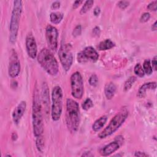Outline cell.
Here are the masks:
<instances>
[{
    "instance_id": "obj_9",
    "label": "cell",
    "mask_w": 157,
    "mask_h": 157,
    "mask_svg": "<svg viewBox=\"0 0 157 157\" xmlns=\"http://www.w3.org/2000/svg\"><path fill=\"white\" fill-rule=\"evenodd\" d=\"M98 58L99 55L97 51L91 46L85 47L77 54V61L81 64L89 61L94 63L98 60Z\"/></svg>"
},
{
    "instance_id": "obj_34",
    "label": "cell",
    "mask_w": 157,
    "mask_h": 157,
    "mask_svg": "<svg viewBox=\"0 0 157 157\" xmlns=\"http://www.w3.org/2000/svg\"><path fill=\"white\" fill-rule=\"evenodd\" d=\"M59 7H60V2L58 1H55L51 5V8L53 10L58 9L59 8Z\"/></svg>"
},
{
    "instance_id": "obj_19",
    "label": "cell",
    "mask_w": 157,
    "mask_h": 157,
    "mask_svg": "<svg viewBox=\"0 0 157 157\" xmlns=\"http://www.w3.org/2000/svg\"><path fill=\"white\" fill-rule=\"evenodd\" d=\"M115 45V43L109 39H105L99 43L97 47L99 50H107L112 48Z\"/></svg>"
},
{
    "instance_id": "obj_25",
    "label": "cell",
    "mask_w": 157,
    "mask_h": 157,
    "mask_svg": "<svg viewBox=\"0 0 157 157\" xmlns=\"http://www.w3.org/2000/svg\"><path fill=\"white\" fill-rule=\"evenodd\" d=\"M134 72L135 74L139 77H142L145 75V72L143 69V67L140 63H137L136 64L134 69Z\"/></svg>"
},
{
    "instance_id": "obj_23",
    "label": "cell",
    "mask_w": 157,
    "mask_h": 157,
    "mask_svg": "<svg viewBox=\"0 0 157 157\" xmlns=\"http://www.w3.org/2000/svg\"><path fill=\"white\" fill-rule=\"evenodd\" d=\"M143 69L144 71L145 74L147 75H150L153 72V69L151 65L150 61L149 59H145L143 63Z\"/></svg>"
},
{
    "instance_id": "obj_7",
    "label": "cell",
    "mask_w": 157,
    "mask_h": 157,
    "mask_svg": "<svg viewBox=\"0 0 157 157\" xmlns=\"http://www.w3.org/2000/svg\"><path fill=\"white\" fill-rule=\"evenodd\" d=\"M71 86L72 96L80 99L83 95V80L80 72H75L71 76Z\"/></svg>"
},
{
    "instance_id": "obj_36",
    "label": "cell",
    "mask_w": 157,
    "mask_h": 157,
    "mask_svg": "<svg viewBox=\"0 0 157 157\" xmlns=\"http://www.w3.org/2000/svg\"><path fill=\"white\" fill-rule=\"evenodd\" d=\"M82 3H83V1H75L72 5V8L74 9H77Z\"/></svg>"
},
{
    "instance_id": "obj_20",
    "label": "cell",
    "mask_w": 157,
    "mask_h": 157,
    "mask_svg": "<svg viewBox=\"0 0 157 157\" xmlns=\"http://www.w3.org/2000/svg\"><path fill=\"white\" fill-rule=\"evenodd\" d=\"M64 15L61 12H52L50 15V21L53 24H58L63 20Z\"/></svg>"
},
{
    "instance_id": "obj_10",
    "label": "cell",
    "mask_w": 157,
    "mask_h": 157,
    "mask_svg": "<svg viewBox=\"0 0 157 157\" xmlns=\"http://www.w3.org/2000/svg\"><path fill=\"white\" fill-rule=\"evenodd\" d=\"M45 37L50 49L56 51L58 47V32L57 29L51 25H47L45 29Z\"/></svg>"
},
{
    "instance_id": "obj_40",
    "label": "cell",
    "mask_w": 157,
    "mask_h": 157,
    "mask_svg": "<svg viewBox=\"0 0 157 157\" xmlns=\"http://www.w3.org/2000/svg\"><path fill=\"white\" fill-rule=\"evenodd\" d=\"M93 156V155L90 153V152H89L88 154V153H87V154H83V155H82V156Z\"/></svg>"
},
{
    "instance_id": "obj_1",
    "label": "cell",
    "mask_w": 157,
    "mask_h": 157,
    "mask_svg": "<svg viewBox=\"0 0 157 157\" xmlns=\"http://www.w3.org/2000/svg\"><path fill=\"white\" fill-rule=\"evenodd\" d=\"M32 120L33 132L36 137L42 136L44 122L42 113V105L37 88L35 87L32 107Z\"/></svg>"
},
{
    "instance_id": "obj_2",
    "label": "cell",
    "mask_w": 157,
    "mask_h": 157,
    "mask_svg": "<svg viewBox=\"0 0 157 157\" xmlns=\"http://www.w3.org/2000/svg\"><path fill=\"white\" fill-rule=\"evenodd\" d=\"M80 110L77 102L75 100L67 98L66 100V123L67 129L71 133L75 132L80 124Z\"/></svg>"
},
{
    "instance_id": "obj_39",
    "label": "cell",
    "mask_w": 157,
    "mask_h": 157,
    "mask_svg": "<svg viewBox=\"0 0 157 157\" xmlns=\"http://www.w3.org/2000/svg\"><path fill=\"white\" fill-rule=\"evenodd\" d=\"M17 137H18L17 134L15 132H13V133L12 134V140H13V141H15V140H17Z\"/></svg>"
},
{
    "instance_id": "obj_26",
    "label": "cell",
    "mask_w": 157,
    "mask_h": 157,
    "mask_svg": "<svg viewBox=\"0 0 157 157\" xmlns=\"http://www.w3.org/2000/svg\"><path fill=\"white\" fill-rule=\"evenodd\" d=\"M93 106V103L92 100L90 98H86L82 103V109L85 110H88Z\"/></svg>"
},
{
    "instance_id": "obj_4",
    "label": "cell",
    "mask_w": 157,
    "mask_h": 157,
    "mask_svg": "<svg viewBox=\"0 0 157 157\" xmlns=\"http://www.w3.org/2000/svg\"><path fill=\"white\" fill-rule=\"evenodd\" d=\"M129 115V112L126 109H121L110 120L108 125L98 134V137L100 139H105L115 131L123 124Z\"/></svg>"
},
{
    "instance_id": "obj_6",
    "label": "cell",
    "mask_w": 157,
    "mask_h": 157,
    "mask_svg": "<svg viewBox=\"0 0 157 157\" xmlns=\"http://www.w3.org/2000/svg\"><path fill=\"white\" fill-rule=\"evenodd\" d=\"M63 91L59 86H55L52 93V112L51 116L53 121L59 120L63 110Z\"/></svg>"
},
{
    "instance_id": "obj_5",
    "label": "cell",
    "mask_w": 157,
    "mask_h": 157,
    "mask_svg": "<svg viewBox=\"0 0 157 157\" xmlns=\"http://www.w3.org/2000/svg\"><path fill=\"white\" fill-rule=\"evenodd\" d=\"M22 12V1L17 0L13 1V7L12 12L9 31V42L14 44L16 42L18 31L19 29V23L21 14Z\"/></svg>"
},
{
    "instance_id": "obj_17",
    "label": "cell",
    "mask_w": 157,
    "mask_h": 157,
    "mask_svg": "<svg viewBox=\"0 0 157 157\" xmlns=\"http://www.w3.org/2000/svg\"><path fill=\"white\" fill-rule=\"evenodd\" d=\"M117 87L113 82L107 83L104 87V94L107 99H111L116 91Z\"/></svg>"
},
{
    "instance_id": "obj_35",
    "label": "cell",
    "mask_w": 157,
    "mask_h": 157,
    "mask_svg": "<svg viewBox=\"0 0 157 157\" xmlns=\"http://www.w3.org/2000/svg\"><path fill=\"white\" fill-rule=\"evenodd\" d=\"M134 156H139V157H146V156H148V155L147 154H146L144 152H142L140 151H136L134 153Z\"/></svg>"
},
{
    "instance_id": "obj_30",
    "label": "cell",
    "mask_w": 157,
    "mask_h": 157,
    "mask_svg": "<svg viewBox=\"0 0 157 157\" xmlns=\"http://www.w3.org/2000/svg\"><path fill=\"white\" fill-rule=\"evenodd\" d=\"M82 33V27L80 25H77L75 26L74 29L72 31V35L74 37H77L81 34Z\"/></svg>"
},
{
    "instance_id": "obj_16",
    "label": "cell",
    "mask_w": 157,
    "mask_h": 157,
    "mask_svg": "<svg viewBox=\"0 0 157 157\" xmlns=\"http://www.w3.org/2000/svg\"><path fill=\"white\" fill-rule=\"evenodd\" d=\"M156 88V83L155 82L145 83L139 88L137 91V96L139 98H142L145 96L147 91L150 90H155Z\"/></svg>"
},
{
    "instance_id": "obj_13",
    "label": "cell",
    "mask_w": 157,
    "mask_h": 157,
    "mask_svg": "<svg viewBox=\"0 0 157 157\" xmlns=\"http://www.w3.org/2000/svg\"><path fill=\"white\" fill-rule=\"evenodd\" d=\"M26 109V102L25 101H21L15 108L12 113V119L15 124H18L22 117L23 116Z\"/></svg>"
},
{
    "instance_id": "obj_28",
    "label": "cell",
    "mask_w": 157,
    "mask_h": 157,
    "mask_svg": "<svg viewBox=\"0 0 157 157\" xmlns=\"http://www.w3.org/2000/svg\"><path fill=\"white\" fill-rule=\"evenodd\" d=\"M150 18V14L148 12H144L140 16V21L141 23H145L149 20Z\"/></svg>"
},
{
    "instance_id": "obj_38",
    "label": "cell",
    "mask_w": 157,
    "mask_h": 157,
    "mask_svg": "<svg viewBox=\"0 0 157 157\" xmlns=\"http://www.w3.org/2000/svg\"><path fill=\"white\" fill-rule=\"evenodd\" d=\"M157 29V21H155V23L152 25L151 26V30L153 31H156Z\"/></svg>"
},
{
    "instance_id": "obj_14",
    "label": "cell",
    "mask_w": 157,
    "mask_h": 157,
    "mask_svg": "<svg viewBox=\"0 0 157 157\" xmlns=\"http://www.w3.org/2000/svg\"><path fill=\"white\" fill-rule=\"evenodd\" d=\"M119 148L120 144L117 141H114L104 146L102 148H101L99 153L101 156H107L116 151Z\"/></svg>"
},
{
    "instance_id": "obj_27",
    "label": "cell",
    "mask_w": 157,
    "mask_h": 157,
    "mask_svg": "<svg viewBox=\"0 0 157 157\" xmlns=\"http://www.w3.org/2000/svg\"><path fill=\"white\" fill-rule=\"evenodd\" d=\"M88 82L90 85L93 86H96L98 83V78L96 74H92L88 80Z\"/></svg>"
},
{
    "instance_id": "obj_33",
    "label": "cell",
    "mask_w": 157,
    "mask_h": 157,
    "mask_svg": "<svg viewBox=\"0 0 157 157\" xmlns=\"http://www.w3.org/2000/svg\"><path fill=\"white\" fill-rule=\"evenodd\" d=\"M101 33V30L99 27L98 26H95L93 29V34L94 36H99Z\"/></svg>"
},
{
    "instance_id": "obj_15",
    "label": "cell",
    "mask_w": 157,
    "mask_h": 157,
    "mask_svg": "<svg viewBox=\"0 0 157 157\" xmlns=\"http://www.w3.org/2000/svg\"><path fill=\"white\" fill-rule=\"evenodd\" d=\"M42 102L43 103L44 107H45V110L46 113H47L48 112L49 109V91L48 88L45 82H44L42 83Z\"/></svg>"
},
{
    "instance_id": "obj_8",
    "label": "cell",
    "mask_w": 157,
    "mask_h": 157,
    "mask_svg": "<svg viewBox=\"0 0 157 157\" xmlns=\"http://www.w3.org/2000/svg\"><path fill=\"white\" fill-rule=\"evenodd\" d=\"M58 56L63 69L65 71H69L73 63V55L70 45L62 44L58 51Z\"/></svg>"
},
{
    "instance_id": "obj_22",
    "label": "cell",
    "mask_w": 157,
    "mask_h": 157,
    "mask_svg": "<svg viewBox=\"0 0 157 157\" xmlns=\"http://www.w3.org/2000/svg\"><path fill=\"white\" fill-rule=\"evenodd\" d=\"M94 4V1L93 0H88L86 1L85 3L83 4V6H82V9H80V13L81 15H83L85 13H86L88 11L90 10V9L92 7L93 5Z\"/></svg>"
},
{
    "instance_id": "obj_18",
    "label": "cell",
    "mask_w": 157,
    "mask_h": 157,
    "mask_svg": "<svg viewBox=\"0 0 157 157\" xmlns=\"http://www.w3.org/2000/svg\"><path fill=\"white\" fill-rule=\"evenodd\" d=\"M107 120V117L106 115H103L96 120L92 125V129L94 131L97 132L99 131L105 124Z\"/></svg>"
},
{
    "instance_id": "obj_11",
    "label": "cell",
    "mask_w": 157,
    "mask_h": 157,
    "mask_svg": "<svg viewBox=\"0 0 157 157\" xmlns=\"http://www.w3.org/2000/svg\"><path fill=\"white\" fill-rule=\"evenodd\" d=\"M20 63L18 58L17 55L15 53V51L12 50V53L10 56V61L9 64V75L11 78H15L17 77L20 74Z\"/></svg>"
},
{
    "instance_id": "obj_24",
    "label": "cell",
    "mask_w": 157,
    "mask_h": 157,
    "mask_svg": "<svg viewBox=\"0 0 157 157\" xmlns=\"http://www.w3.org/2000/svg\"><path fill=\"white\" fill-rule=\"evenodd\" d=\"M36 145L37 150L40 152H42L44 147V140L42 136L36 137Z\"/></svg>"
},
{
    "instance_id": "obj_31",
    "label": "cell",
    "mask_w": 157,
    "mask_h": 157,
    "mask_svg": "<svg viewBox=\"0 0 157 157\" xmlns=\"http://www.w3.org/2000/svg\"><path fill=\"white\" fill-rule=\"evenodd\" d=\"M129 4V1H120L117 3L118 6L122 10L125 9Z\"/></svg>"
},
{
    "instance_id": "obj_3",
    "label": "cell",
    "mask_w": 157,
    "mask_h": 157,
    "mask_svg": "<svg viewBox=\"0 0 157 157\" xmlns=\"http://www.w3.org/2000/svg\"><path fill=\"white\" fill-rule=\"evenodd\" d=\"M37 61L49 75L55 76L58 74L59 72L58 61L50 50L42 49L37 55Z\"/></svg>"
},
{
    "instance_id": "obj_29",
    "label": "cell",
    "mask_w": 157,
    "mask_h": 157,
    "mask_svg": "<svg viewBox=\"0 0 157 157\" xmlns=\"http://www.w3.org/2000/svg\"><path fill=\"white\" fill-rule=\"evenodd\" d=\"M147 9L151 11H156L157 9V1H153L148 4Z\"/></svg>"
},
{
    "instance_id": "obj_21",
    "label": "cell",
    "mask_w": 157,
    "mask_h": 157,
    "mask_svg": "<svg viewBox=\"0 0 157 157\" xmlns=\"http://www.w3.org/2000/svg\"><path fill=\"white\" fill-rule=\"evenodd\" d=\"M136 77L134 76H131L130 77H129L126 81L124 82V86H123V90L125 91H127L128 90H129L132 86L133 85V84L134 83V82L136 80Z\"/></svg>"
},
{
    "instance_id": "obj_32",
    "label": "cell",
    "mask_w": 157,
    "mask_h": 157,
    "mask_svg": "<svg viewBox=\"0 0 157 157\" xmlns=\"http://www.w3.org/2000/svg\"><path fill=\"white\" fill-rule=\"evenodd\" d=\"M151 65L152 67V69H154L155 71L156 70V65H157V56H155L154 58L152 59L151 62Z\"/></svg>"
},
{
    "instance_id": "obj_37",
    "label": "cell",
    "mask_w": 157,
    "mask_h": 157,
    "mask_svg": "<svg viewBox=\"0 0 157 157\" xmlns=\"http://www.w3.org/2000/svg\"><path fill=\"white\" fill-rule=\"evenodd\" d=\"M100 12H101V9H100L99 7H98V6L94 8V10H93V13H94V15L95 16H98V15H99Z\"/></svg>"
},
{
    "instance_id": "obj_12",
    "label": "cell",
    "mask_w": 157,
    "mask_h": 157,
    "mask_svg": "<svg viewBox=\"0 0 157 157\" xmlns=\"http://www.w3.org/2000/svg\"><path fill=\"white\" fill-rule=\"evenodd\" d=\"M25 44L28 56L31 59H34L37 55V47L35 38L31 33L27 35Z\"/></svg>"
}]
</instances>
